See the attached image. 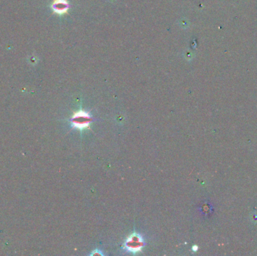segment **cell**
Instances as JSON below:
<instances>
[{"label":"cell","instance_id":"6da1fadb","mask_svg":"<svg viewBox=\"0 0 257 256\" xmlns=\"http://www.w3.org/2000/svg\"><path fill=\"white\" fill-rule=\"evenodd\" d=\"M91 121L92 117L89 113L84 111H79L74 113L71 120V123L73 128L83 130L89 127L90 123Z\"/></svg>","mask_w":257,"mask_h":256},{"label":"cell","instance_id":"7a4b0ae2","mask_svg":"<svg viewBox=\"0 0 257 256\" xmlns=\"http://www.w3.org/2000/svg\"><path fill=\"white\" fill-rule=\"evenodd\" d=\"M144 246L145 242L142 237L137 233H133L131 234L124 242V248L132 253H137L141 251Z\"/></svg>","mask_w":257,"mask_h":256},{"label":"cell","instance_id":"3957f363","mask_svg":"<svg viewBox=\"0 0 257 256\" xmlns=\"http://www.w3.org/2000/svg\"><path fill=\"white\" fill-rule=\"evenodd\" d=\"M52 8L58 14H63L68 10V5L66 0H55L52 5Z\"/></svg>","mask_w":257,"mask_h":256},{"label":"cell","instance_id":"277c9868","mask_svg":"<svg viewBox=\"0 0 257 256\" xmlns=\"http://www.w3.org/2000/svg\"><path fill=\"white\" fill-rule=\"evenodd\" d=\"M91 255H102V253H101L100 251L95 250V252H94V253H92Z\"/></svg>","mask_w":257,"mask_h":256}]
</instances>
